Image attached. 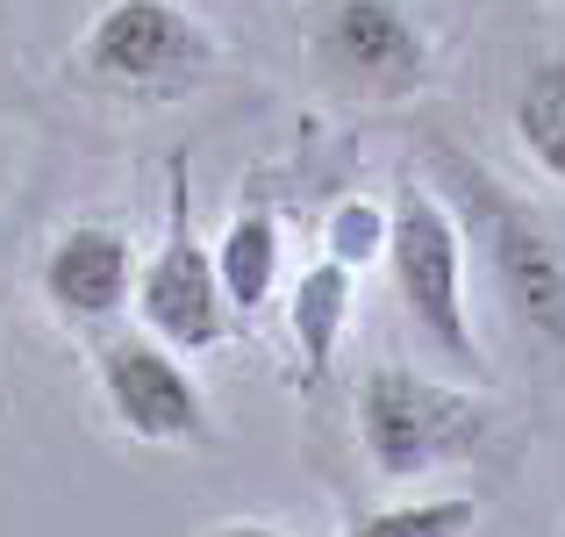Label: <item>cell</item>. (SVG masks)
Masks as SVG:
<instances>
[{
    "mask_svg": "<svg viewBox=\"0 0 565 537\" xmlns=\"http://www.w3.org/2000/svg\"><path fill=\"white\" fill-rule=\"evenodd\" d=\"M351 280H359V273H344L337 259H322V265H308V273L294 280V294H287V330H294V345H301V372H308V380H322L330 358H337V345H344Z\"/></svg>",
    "mask_w": 565,
    "mask_h": 537,
    "instance_id": "10",
    "label": "cell"
},
{
    "mask_svg": "<svg viewBox=\"0 0 565 537\" xmlns=\"http://www.w3.org/2000/svg\"><path fill=\"white\" fill-rule=\"evenodd\" d=\"M487 401L415 366H373L359 380V444L380 481H423L487 444Z\"/></svg>",
    "mask_w": 565,
    "mask_h": 537,
    "instance_id": "2",
    "label": "cell"
},
{
    "mask_svg": "<svg viewBox=\"0 0 565 537\" xmlns=\"http://www.w3.org/2000/svg\"><path fill=\"white\" fill-rule=\"evenodd\" d=\"M36 287L65 323L94 330V323H115L137 302V251H129V236L115 222H79L43 251Z\"/></svg>",
    "mask_w": 565,
    "mask_h": 537,
    "instance_id": "8",
    "label": "cell"
},
{
    "mask_svg": "<svg viewBox=\"0 0 565 537\" xmlns=\"http://www.w3.org/2000/svg\"><path fill=\"white\" fill-rule=\"evenodd\" d=\"M386 236H394V208L365 201V193L337 201L330 222H322V251H330L344 273H365V265H380V259H386Z\"/></svg>",
    "mask_w": 565,
    "mask_h": 537,
    "instance_id": "13",
    "label": "cell"
},
{
    "mask_svg": "<svg viewBox=\"0 0 565 537\" xmlns=\"http://www.w3.org/2000/svg\"><path fill=\"white\" fill-rule=\"evenodd\" d=\"M215 280L230 316H258L279 287V215L273 208H236L215 244Z\"/></svg>",
    "mask_w": 565,
    "mask_h": 537,
    "instance_id": "9",
    "label": "cell"
},
{
    "mask_svg": "<svg viewBox=\"0 0 565 537\" xmlns=\"http://www.w3.org/2000/svg\"><path fill=\"white\" fill-rule=\"evenodd\" d=\"M215 537H287V530H273V524H222Z\"/></svg>",
    "mask_w": 565,
    "mask_h": 537,
    "instance_id": "14",
    "label": "cell"
},
{
    "mask_svg": "<svg viewBox=\"0 0 565 537\" xmlns=\"http://www.w3.org/2000/svg\"><path fill=\"white\" fill-rule=\"evenodd\" d=\"M137 316L172 351H215L230 337V302H222V280H215V251L186 230L180 193H172L166 244L151 251V265H137Z\"/></svg>",
    "mask_w": 565,
    "mask_h": 537,
    "instance_id": "7",
    "label": "cell"
},
{
    "mask_svg": "<svg viewBox=\"0 0 565 537\" xmlns=\"http://www.w3.org/2000/svg\"><path fill=\"white\" fill-rule=\"evenodd\" d=\"M386 265H394V294L415 337L437 345V358H451L458 372H480V345H472V316H466V230L444 208V193L408 187L394 201Z\"/></svg>",
    "mask_w": 565,
    "mask_h": 537,
    "instance_id": "4",
    "label": "cell"
},
{
    "mask_svg": "<svg viewBox=\"0 0 565 537\" xmlns=\"http://www.w3.org/2000/svg\"><path fill=\"white\" fill-rule=\"evenodd\" d=\"M480 502L472 495H415V502H386V509L359 516L344 537H472Z\"/></svg>",
    "mask_w": 565,
    "mask_h": 537,
    "instance_id": "12",
    "label": "cell"
},
{
    "mask_svg": "<svg viewBox=\"0 0 565 537\" xmlns=\"http://www.w3.org/2000/svg\"><path fill=\"white\" fill-rule=\"evenodd\" d=\"M509 123H515V144H523L530 166L565 187V57H537L523 72V86L509 101Z\"/></svg>",
    "mask_w": 565,
    "mask_h": 537,
    "instance_id": "11",
    "label": "cell"
},
{
    "mask_svg": "<svg viewBox=\"0 0 565 537\" xmlns=\"http://www.w3.org/2000/svg\"><path fill=\"white\" fill-rule=\"evenodd\" d=\"M308 51L322 80L359 101H408L429 80V36L401 0H322Z\"/></svg>",
    "mask_w": 565,
    "mask_h": 537,
    "instance_id": "5",
    "label": "cell"
},
{
    "mask_svg": "<svg viewBox=\"0 0 565 537\" xmlns=\"http://www.w3.org/2000/svg\"><path fill=\"white\" fill-rule=\"evenodd\" d=\"M100 401L137 444H207V394L186 372V358L172 345L143 337H108L94 351Z\"/></svg>",
    "mask_w": 565,
    "mask_h": 537,
    "instance_id": "6",
    "label": "cell"
},
{
    "mask_svg": "<svg viewBox=\"0 0 565 537\" xmlns=\"http://www.w3.org/2000/svg\"><path fill=\"white\" fill-rule=\"evenodd\" d=\"M429 166H437L444 208L458 215L466 244H480L487 280L501 287L509 316L523 330H537L544 345H565V244H558V230L530 201H515L487 166L451 151V144H429Z\"/></svg>",
    "mask_w": 565,
    "mask_h": 537,
    "instance_id": "1",
    "label": "cell"
},
{
    "mask_svg": "<svg viewBox=\"0 0 565 537\" xmlns=\"http://www.w3.org/2000/svg\"><path fill=\"white\" fill-rule=\"evenodd\" d=\"M79 72L129 101H180L215 72V36L180 0H108L79 36Z\"/></svg>",
    "mask_w": 565,
    "mask_h": 537,
    "instance_id": "3",
    "label": "cell"
}]
</instances>
